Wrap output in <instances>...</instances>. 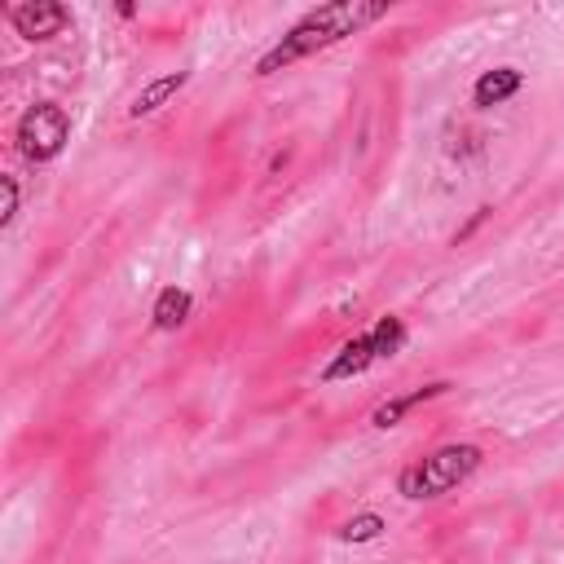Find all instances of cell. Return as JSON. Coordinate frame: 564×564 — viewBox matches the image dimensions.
<instances>
[{"label":"cell","mask_w":564,"mask_h":564,"mask_svg":"<svg viewBox=\"0 0 564 564\" xmlns=\"http://www.w3.org/2000/svg\"><path fill=\"white\" fill-rule=\"evenodd\" d=\"M13 26L26 40H48V35H57L66 26V9L53 4V0H31V4H18L13 9Z\"/></svg>","instance_id":"obj_4"},{"label":"cell","mask_w":564,"mask_h":564,"mask_svg":"<svg viewBox=\"0 0 564 564\" xmlns=\"http://www.w3.org/2000/svg\"><path fill=\"white\" fill-rule=\"evenodd\" d=\"M375 361V344H370V335H361V339H352V344H344V352L326 366V379H344V375H357V370H366Z\"/></svg>","instance_id":"obj_6"},{"label":"cell","mask_w":564,"mask_h":564,"mask_svg":"<svg viewBox=\"0 0 564 564\" xmlns=\"http://www.w3.org/2000/svg\"><path fill=\"white\" fill-rule=\"evenodd\" d=\"M379 529H383V520H379V516H357V520H348V524H344V538H348V542H370Z\"/></svg>","instance_id":"obj_11"},{"label":"cell","mask_w":564,"mask_h":564,"mask_svg":"<svg viewBox=\"0 0 564 564\" xmlns=\"http://www.w3.org/2000/svg\"><path fill=\"white\" fill-rule=\"evenodd\" d=\"M185 84V70H176V75H163V79H154L150 88H141V97L132 101V115H150V110H159L176 88Z\"/></svg>","instance_id":"obj_7"},{"label":"cell","mask_w":564,"mask_h":564,"mask_svg":"<svg viewBox=\"0 0 564 564\" xmlns=\"http://www.w3.org/2000/svg\"><path fill=\"white\" fill-rule=\"evenodd\" d=\"M383 13V4H357V0H339V4H326V9H317V13H308L291 35H282V44L273 48V53H264L260 57V75H269V70H278V66H286V62H295V57H304V53H313V48H326V44H335L339 35H348V31H357L361 22H370V18H379Z\"/></svg>","instance_id":"obj_1"},{"label":"cell","mask_w":564,"mask_h":564,"mask_svg":"<svg viewBox=\"0 0 564 564\" xmlns=\"http://www.w3.org/2000/svg\"><path fill=\"white\" fill-rule=\"evenodd\" d=\"M66 132H70L66 110H62V106H48V101H44V106H31V110L22 115V123H18L22 154H26V159H35V163L53 159V154L62 150Z\"/></svg>","instance_id":"obj_2"},{"label":"cell","mask_w":564,"mask_h":564,"mask_svg":"<svg viewBox=\"0 0 564 564\" xmlns=\"http://www.w3.org/2000/svg\"><path fill=\"white\" fill-rule=\"evenodd\" d=\"M436 392H445V383H427V388H419V392H410V397H401V401L379 405V410H375V427H392L410 405H419V401H427V397H436Z\"/></svg>","instance_id":"obj_9"},{"label":"cell","mask_w":564,"mask_h":564,"mask_svg":"<svg viewBox=\"0 0 564 564\" xmlns=\"http://www.w3.org/2000/svg\"><path fill=\"white\" fill-rule=\"evenodd\" d=\"M401 322L397 317H383L379 326H375V335H370V344H375V357H392L397 348H401Z\"/></svg>","instance_id":"obj_10"},{"label":"cell","mask_w":564,"mask_h":564,"mask_svg":"<svg viewBox=\"0 0 564 564\" xmlns=\"http://www.w3.org/2000/svg\"><path fill=\"white\" fill-rule=\"evenodd\" d=\"M185 313H189V295H185V291H176V286H167V291L159 295V304H154V322H159L163 330L181 326V322H185Z\"/></svg>","instance_id":"obj_8"},{"label":"cell","mask_w":564,"mask_h":564,"mask_svg":"<svg viewBox=\"0 0 564 564\" xmlns=\"http://www.w3.org/2000/svg\"><path fill=\"white\" fill-rule=\"evenodd\" d=\"M516 88H520V70H511V66L485 70V75L476 79V106H498V101H507Z\"/></svg>","instance_id":"obj_5"},{"label":"cell","mask_w":564,"mask_h":564,"mask_svg":"<svg viewBox=\"0 0 564 564\" xmlns=\"http://www.w3.org/2000/svg\"><path fill=\"white\" fill-rule=\"evenodd\" d=\"M476 463H480L476 445H445V449H436L432 458H423V463H419L423 494H445V489H454V485H458Z\"/></svg>","instance_id":"obj_3"},{"label":"cell","mask_w":564,"mask_h":564,"mask_svg":"<svg viewBox=\"0 0 564 564\" xmlns=\"http://www.w3.org/2000/svg\"><path fill=\"white\" fill-rule=\"evenodd\" d=\"M13 207H18V185H13V176H4V212H0V220H9Z\"/></svg>","instance_id":"obj_12"}]
</instances>
